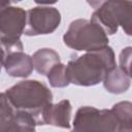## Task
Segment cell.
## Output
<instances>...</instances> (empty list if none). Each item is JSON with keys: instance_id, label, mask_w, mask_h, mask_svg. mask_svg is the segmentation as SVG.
<instances>
[{"instance_id": "7a4b0ae2", "label": "cell", "mask_w": 132, "mask_h": 132, "mask_svg": "<svg viewBox=\"0 0 132 132\" xmlns=\"http://www.w3.org/2000/svg\"><path fill=\"white\" fill-rule=\"evenodd\" d=\"M29 28L25 31L27 35L47 34L54 31L60 23V13L54 8L36 7L28 11Z\"/></svg>"}, {"instance_id": "6da1fadb", "label": "cell", "mask_w": 132, "mask_h": 132, "mask_svg": "<svg viewBox=\"0 0 132 132\" xmlns=\"http://www.w3.org/2000/svg\"><path fill=\"white\" fill-rule=\"evenodd\" d=\"M25 12L20 8L10 7L0 13V39L4 44L11 46L19 42L23 28L25 27Z\"/></svg>"}, {"instance_id": "3957f363", "label": "cell", "mask_w": 132, "mask_h": 132, "mask_svg": "<svg viewBox=\"0 0 132 132\" xmlns=\"http://www.w3.org/2000/svg\"><path fill=\"white\" fill-rule=\"evenodd\" d=\"M57 0H35V2L37 3H54Z\"/></svg>"}, {"instance_id": "277c9868", "label": "cell", "mask_w": 132, "mask_h": 132, "mask_svg": "<svg viewBox=\"0 0 132 132\" xmlns=\"http://www.w3.org/2000/svg\"><path fill=\"white\" fill-rule=\"evenodd\" d=\"M2 61H3V53H2V51L0 48V68H1V62Z\"/></svg>"}]
</instances>
